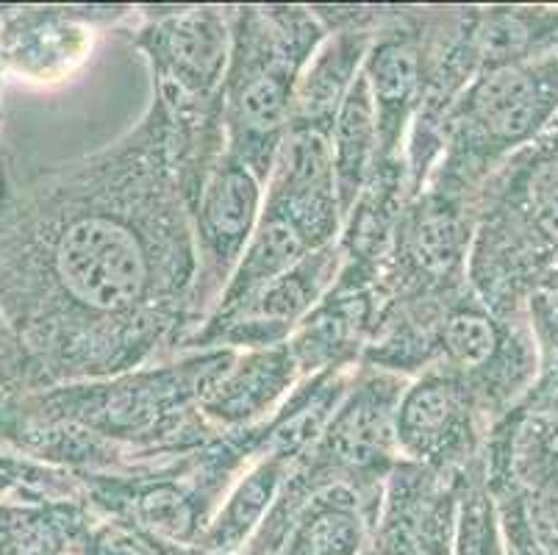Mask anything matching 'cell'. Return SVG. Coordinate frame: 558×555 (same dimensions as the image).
<instances>
[{
	"instance_id": "1",
	"label": "cell",
	"mask_w": 558,
	"mask_h": 555,
	"mask_svg": "<svg viewBox=\"0 0 558 555\" xmlns=\"http://www.w3.org/2000/svg\"><path fill=\"white\" fill-rule=\"evenodd\" d=\"M134 145L89 165L53 242V273L73 312L89 325V375L136 364L170 328L192 278V239L181 192L167 170L134 165Z\"/></svg>"
},
{
	"instance_id": "2",
	"label": "cell",
	"mask_w": 558,
	"mask_h": 555,
	"mask_svg": "<svg viewBox=\"0 0 558 555\" xmlns=\"http://www.w3.org/2000/svg\"><path fill=\"white\" fill-rule=\"evenodd\" d=\"M319 31L303 12L267 14L245 9L233 43V61L222 81L226 129L236 159L267 181L289 131L301 64L314 53Z\"/></svg>"
},
{
	"instance_id": "3",
	"label": "cell",
	"mask_w": 558,
	"mask_h": 555,
	"mask_svg": "<svg viewBox=\"0 0 558 555\" xmlns=\"http://www.w3.org/2000/svg\"><path fill=\"white\" fill-rule=\"evenodd\" d=\"M558 106V73L547 64H497L481 75L456 111L453 150L495 156L534 136Z\"/></svg>"
},
{
	"instance_id": "4",
	"label": "cell",
	"mask_w": 558,
	"mask_h": 555,
	"mask_svg": "<svg viewBox=\"0 0 558 555\" xmlns=\"http://www.w3.org/2000/svg\"><path fill=\"white\" fill-rule=\"evenodd\" d=\"M262 178L233 153H220L195 190V237L201 269L192 309L217 305L233 267L245 253L258 214H262Z\"/></svg>"
},
{
	"instance_id": "5",
	"label": "cell",
	"mask_w": 558,
	"mask_h": 555,
	"mask_svg": "<svg viewBox=\"0 0 558 555\" xmlns=\"http://www.w3.org/2000/svg\"><path fill=\"white\" fill-rule=\"evenodd\" d=\"M142 45L154 61L159 106L167 117L203 109L222 86L228 31L215 9H186L159 20Z\"/></svg>"
},
{
	"instance_id": "6",
	"label": "cell",
	"mask_w": 558,
	"mask_h": 555,
	"mask_svg": "<svg viewBox=\"0 0 558 555\" xmlns=\"http://www.w3.org/2000/svg\"><path fill=\"white\" fill-rule=\"evenodd\" d=\"M339 262L342 256L337 244H326L308 253L303 262L236 305L231 314L209 319L203 334L195 336V342H233L251 348H267L278 342L317 303L319 294L326 292L337 275Z\"/></svg>"
},
{
	"instance_id": "7",
	"label": "cell",
	"mask_w": 558,
	"mask_h": 555,
	"mask_svg": "<svg viewBox=\"0 0 558 555\" xmlns=\"http://www.w3.org/2000/svg\"><path fill=\"white\" fill-rule=\"evenodd\" d=\"M466 389L448 370H428L398 395L395 442L405 456L445 464L464 445Z\"/></svg>"
},
{
	"instance_id": "8",
	"label": "cell",
	"mask_w": 558,
	"mask_h": 555,
	"mask_svg": "<svg viewBox=\"0 0 558 555\" xmlns=\"http://www.w3.org/2000/svg\"><path fill=\"white\" fill-rule=\"evenodd\" d=\"M369 92H373L375 120H378V159H389L398 147L409 109L423 92V64L420 48L409 34H384L364 64ZM378 167V161H375Z\"/></svg>"
},
{
	"instance_id": "9",
	"label": "cell",
	"mask_w": 558,
	"mask_h": 555,
	"mask_svg": "<svg viewBox=\"0 0 558 555\" xmlns=\"http://www.w3.org/2000/svg\"><path fill=\"white\" fill-rule=\"evenodd\" d=\"M328 145H331L339 206L342 217H348L362 195L369 170L378 161V120H375L373 92L364 70H359L353 84L344 92L328 131Z\"/></svg>"
},
{
	"instance_id": "10",
	"label": "cell",
	"mask_w": 558,
	"mask_h": 555,
	"mask_svg": "<svg viewBox=\"0 0 558 555\" xmlns=\"http://www.w3.org/2000/svg\"><path fill=\"white\" fill-rule=\"evenodd\" d=\"M292 366L295 361L289 350H256L240 364L222 370L220 378L201 397L203 411L222 425L256 420L287 389Z\"/></svg>"
},
{
	"instance_id": "11",
	"label": "cell",
	"mask_w": 558,
	"mask_h": 555,
	"mask_svg": "<svg viewBox=\"0 0 558 555\" xmlns=\"http://www.w3.org/2000/svg\"><path fill=\"white\" fill-rule=\"evenodd\" d=\"M364 56H367V37L339 34L337 39H328L323 50L312 56L306 73L298 79L289 129H314L328 134L333 114L348 86L359 75Z\"/></svg>"
},
{
	"instance_id": "12",
	"label": "cell",
	"mask_w": 558,
	"mask_h": 555,
	"mask_svg": "<svg viewBox=\"0 0 558 555\" xmlns=\"http://www.w3.org/2000/svg\"><path fill=\"white\" fill-rule=\"evenodd\" d=\"M362 536L364 522L356 495L337 483L308 503L281 555H356Z\"/></svg>"
},
{
	"instance_id": "13",
	"label": "cell",
	"mask_w": 558,
	"mask_h": 555,
	"mask_svg": "<svg viewBox=\"0 0 558 555\" xmlns=\"http://www.w3.org/2000/svg\"><path fill=\"white\" fill-rule=\"evenodd\" d=\"M511 217L534 244L558 256V153H542L514 176Z\"/></svg>"
},
{
	"instance_id": "14",
	"label": "cell",
	"mask_w": 558,
	"mask_h": 555,
	"mask_svg": "<svg viewBox=\"0 0 558 555\" xmlns=\"http://www.w3.org/2000/svg\"><path fill=\"white\" fill-rule=\"evenodd\" d=\"M439 342H442V353L453 370L478 373L497 359L504 339L489 314L475 305H461L445 317Z\"/></svg>"
},
{
	"instance_id": "15",
	"label": "cell",
	"mask_w": 558,
	"mask_h": 555,
	"mask_svg": "<svg viewBox=\"0 0 558 555\" xmlns=\"http://www.w3.org/2000/svg\"><path fill=\"white\" fill-rule=\"evenodd\" d=\"M281 475L283 461L281 458H272V461H264L258 470H253L240 483V488L233 492L228 506L217 517L215 528H211V544L215 547L231 550L242 542V536L258 522L264 506H270V497L276 495Z\"/></svg>"
}]
</instances>
